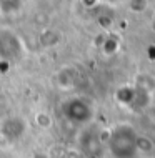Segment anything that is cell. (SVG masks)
Segmentation results:
<instances>
[{
  "label": "cell",
  "instance_id": "cell-5",
  "mask_svg": "<svg viewBox=\"0 0 155 158\" xmlns=\"http://www.w3.org/2000/svg\"><path fill=\"white\" fill-rule=\"evenodd\" d=\"M22 5V0H0V10L3 14H14Z\"/></svg>",
  "mask_w": 155,
  "mask_h": 158
},
{
  "label": "cell",
  "instance_id": "cell-4",
  "mask_svg": "<svg viewBox=\"0 0 155 158\" xmlns=\"http://www.w3.org/2000/svg\"><path fill=\"white\" fill-rule=\"evenodd\" d=\"M24 130H25V125L20 118H10V120L3 122V125H2V133L8 136L10 140L19 138L24 133Z\"/></svg>",
  "mask_w": 155,
  "mask_h": 158
},
{
  "label": "cell",
  "instance_id": "cell-3",
  "mask_svg": "<svg viewBox=\"0 0 155 158\" xmlns=\"http://www.w3.org/2000/svg\"><path fill=\"white\" fill-rule=\"evenodd\" d=\"M20 52H22V44H20L19 37L10 30L0 32V60H15L17 57H20Z\"/></svg>",
  "mask_w": 155,
  "mask_h": 158
},
{
  "label": "cell",
  "instance_id": "cell-2",
  "mask_svg": "<svg viewBox=\"0 0 155 158\" xmlns=\"http://www.w3.org/2000/svg\"><path fill=\"white\" fill-rule=\"evenodd\" d=\"M63 115L74 123H87L92 118V106L82 98H72L63 105Z\"/></svg>",
  "mask_w": 155,
  "mask_h": 158
},
{
  "label": "cell",
  "instance_id": "cell-1",
  "mask_svg": "<svg viewBox=\"0 0 155 158\" xmlns=\"http://www.w3.org/2000/svg\"><path fill=\"white\" fill-rule=\"evenodd\" d=\"M109 152L114 158H135L139 153V133L128 123H118L109 136Z\"/></svg>",
  "mask_w": 155,
  "mask_h": 158
},
{
  "label": "cell",
  "instance_id": "cell-6",
  "mask_svg": "<svg viewBox=\"0 0 155 158\" xmlns=\"http://www.w3.org/2000/svg\"><path fill=\"white\" fill-rule=\"evenodd\" d=\"M33 158H49V156H47V155H44V153H37V155L33 156Z\"/></svg>",
  "mask_w": 155,
  "mask_h": 158
}]
</instances>
